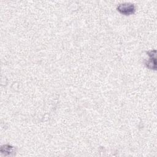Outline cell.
Here are the masks:
<instances>
[{
  "mask_svg": "<svg viewBox=\"0 0 157 157\" xmlns=\"http://www.w3.org/2000/svg\"><path fill=\"white\" fill-rule=\"evenodd\" d=\"M117 10L121 13L126 15L133 13L135 11V6L131 3H123L117 6Z\"/></svg>",
  "mask_w": 157,
  "mask_h": 157,
  "instance_id": "6da1fadb",
  "label": "cell"
}]
</instances>
